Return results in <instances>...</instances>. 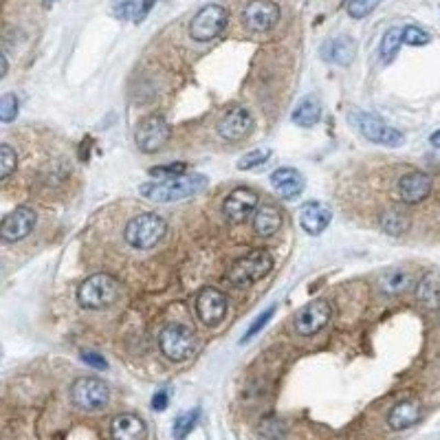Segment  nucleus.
Instances as JSON below:
<instances>
[{"label": "nucleus", "mask_w": 440, "mask_h": 440, "mask_svg": "<svg viewBox=\"0 0 440 440\" xmlns=\"http://www.w3.org/2000/svg\"><path fill=\"white\" fill-rule=\"evenodd\" d=\"M207 187V176L202 174H181L174 178H161L159 183H143L139 192L157 202H174L198 194Z\"/></svg>", "instance_id": "obj_1"}, {"label": "nucleus", "mask_w": 440, "mask_h": 440, "mask_svg": "<svg viewBox=\"0 0 440 440\" xmlns=\"http://www.w3.org/2000/svg\"><path fill=\"white\" fill-rule=\"evenodd\" d=\"M167 231L165 220L159 216V213H139V216L130 218L124 229V238L126 242L132 246V249L146 251L157 246Z\"/></svg>", "instance_id": "obj_2"}, {"label": "nucleus", "mask_w": 440, "mask_h": 440, "mask_svg": "<svg viewBox=\"0 0 440 440\" xmlns=\"http://www.w3.org/2000/svg\"><path fill=\"white\" fill-rule=\"evenodd\" d=\"M121 293V286L119 282L115 280L113 275H106V273H95L91 277L80 284L78 288V299L84 308H91V310H102L106 306H111L117 302V297Z\"/></svg>", "instance_id": "obj_3"}, {"label": "nucleus", "mask_w": 440, "mask_h": 440, "mask_svg": "<svg viewBox=\"0 0 440 440\" xmlns=\"http://www.w3.org/2000/svg\"><path fill=\"white\" fill-rule=\"evenodd\" d=\"M273 269V257L266 249H253L251 253H246L238 257L231 269H229V282L233 286H249L257 280H262L271 273Z\"/></svg>", "instance_id": "obj_4"}, {"label": "nucleus", "mask_w": 440, "mask_h": 440, "mask_svg": "<svg viewBox=\"0 0 440 440\" xmlns=\"http://www.w3.org/2000/svg\"><path fill=\"white\" fill-rule=\"evenodd\" d=\"M159 348L165 359L181 363L196 352V337L183 324H167L159 332Z\"/></svg>", "instance_id": "obj_5"}, {"label": "nucleus", "mask_w": 440, "mask_h": 440, "mask_svg": "<svg viewBox=\"0 0 440 440\" xmlns=\"http://www.w3.org/2000/svg\"><path fill=\"white\" fill-rule=\"evenodd\" d=\"M111 390L97 377H80L71 385V401L84 412H100L108 405Z\"/></svg>", "instance_id": "obj_6"}, {"label": "nucleus", "mask_w": 440, "mask_h": 440, "mask_svg": "<svg viewBox=\"0 0 440 440\" xmlns=\"http://www.w3.org/2000/svg\"><path fill=\"white\" fill-rule=\"evenodd\" d=\"M227 20H229V12L222 5H205L192 18L189 36L196 42H211L224 31Z\"/></svg>", "instance_id": "obj_7"}, {"label": "nucleus", "mask_w": 440, "mask_h": 440, "mask_svg": "<svg viewBox=\"0 0 440 440\" xmlns=\"http://www.w3.org/2000/svg\"><path fill=\"white\" fill-rule=\"evenodd\" d=\"M170 135H172L170 124L163 115H148L146 119H141V124L137 126L135 141L141 152L154 154L165 148V143L170 141Z\"/></svg>", "instance_id": "obj_8"}, {"label": "nucleus", "mask_w": 440, "mask_h": 440, "mask_svg": "<svg viewBox=\"0 0 440 440\" xmlns=\"http://www.w3.org/2000/svg\"><path fill=\"white\" fill-rule=\"evenodd\" d=\"M332 317V306L326 299H313L306 306H302L293 317V328L297 335L310 337L324 328Z\"/></svg>", "instance_id": "obj_9"}, {"label": "nucleus", "mask_w": 440, "mask_h": 440, "mask_svg": "<svg viewBox=\"0 0 440 440\" xmlns=\"http://www.w3.org/2000/svg\"><path fill=\"white\" fill-rule=\"evenodd\" d=\"M280 20V7L273 0H251L242 12V23L251 34H266Z\"/></svg>", "instance_id": "obj_10"}, {"label": "nucleus", "mask_w": 440, "mask_h": 440, "mask_svg": "<svg viewBox=\"0 0 440 440\" xmlns=\"http://www.w3.org/2000/svg\"><path fill=\"white\" fill-rule=\"evenodd\" d=\"M359 130L361 135L372 143L388 146V148H401L405 143V135L396 128L388 126L383 119L374 115H359Z\"/></svg>", "instance_id": "obj_11"}, {"label": "nucleus", "mask_w": 440, "mask_h": 440, "mask_svg": "<svg viewBox=\"0 0 440 440\" xmlns=\"http://www.w3.org/2000/svg\"><path fill=\"white\" fill-rule=\"evenodd\" d=\"M196 313L205 326H218L227 315V295L213 286L202 288L196 297Z\"/></svg>", "instance_id": "obj_12"}, {"label": "nucleus", "mask_w": 440, "mask_h": 440, "mask_svg": "<svg viewBox=\"0 0 440 440\" xmlns=\"http://www.w3.org/2000/svg\"><path fill=\"white\" fill-rule=\"evenodd\" d=\"M257 209V194L253 189L246 187H238L233 189L231 194L227 196L222 205V213L231 224H242L249 220V216H253Z\"/></svg>", "instance_id": "obj_13"}, {"label": "nucleus", "mask_w": 440, "mask_h": 440, "mask_svg": "<svg viewBox=\"0 0 440 440\" xmlns=\"http://www.w3.org/2000/svg\"><path fill=\"white\" fill-rule=\"evenodd\" d=\"M36 220V211L31 207H16L0 222V235H3L5 242H18L34 231Z\"/></svg>", "instance_id": "obj_14"}, {"label": "nucleus", "mask_w": 440, "mask_h": 440, "mask_svg": "<svg viewBox=\"0 0 440 440\" xmlns=\"http://www.w3.org/2000/svg\"><path fill=\"white\" fill-rule=\"evenodd\" d=\"M253 132V115L244 106H235L218 124V135L224 141H242Z\"/></svg>", "instance_id": "obj_15"}, {"label": "nucleus", "mask_w": 440, "mask_h": 440, "mask_svg": "<svg viewBox=\"0 0 440 440\" xmlns=\"http://www.w3.org/2000/svg\"><path fill=\"white\" fill-rule=\"evenodd\" d=\"M432 185H434V181L429 174H425V172H410V174L399 178V183H396V194H399V198L403 202H407V205H416V202H421L429 196Z\"/></svg>", "instance_id": "obj_16"}, {"label": "nucleus", "mask_w": 440, "mask_h": 440, "mask_svg": "<svg viewBox=\"0 0 440 440\" xmlns=\"http://www.w3.org/2000/svg\"><path fill=\"white\" fill-rule=\"evenodd\" d=\"M423 418V405L416 399H405L396 403L388 414V425L394 432H403V429L414 427Z\"/></svg>", "instance_id": "obj_17"}, {"label": "nucleus", "mask_w": 440, "mask_h": 440, "mask_svg": "<svg viewBox=\"0 0 440 440\" xmlns=\"http://www.w3.org/2000/svg\"><path fill=\"white\" fill-rule=\"evenodd\" d=\"M332 213L326 205H321L317 200L304 202L302 209H299V222H302V229L310 235H319L330 224Z\"/></svg>", "instance_id": "obj_18"}, {"label": "nucleus", "mask_w": 440, "mask_h": 440, "mask_svg": "<svg viewBox=\"0 0 440 440\" xmlns=\"http://www.w3.org/2000/svg\"><path fill=\"white\" fill-rule=\"evenodd\" d=\"M273 189L286 200H293L295 196L302 194L304 189V176L299 174L295 167H277L271 174Z\"/></svg>", "instance_id": "obj_19"}, {"label": "nucleus", "mask_w": 440, "mask_h": 440, "mask_svg": "<svg viewBox=\"0 0 440 440\" xmlns=\"http://www.w3.org/2000/svg\"><path fill=\"white\" fill-rule=\"evenodd\" d=\"M355 53H357V42L350 36L332 38L321 47V58L326 62L339 64V67H348V64L355 60Z\"/></svg>", "instance_id": "obj_20"}, {"label": "nucleus", "mask_w": 440, "mask_h": 440, "mask_svg": "<svg viewBox=\"0 0 440 440\" xmlns=\"http://www.w3.org/2000/svg\"><path fill=\"white\" fill-rule=\"evenodd\" d=\"M111 434L119 440H143L148 436V427L143 418H139L137 414H119L113 418Z\"/></svg>", "instance_id": "obj_21"}, {"label": "nucleus", "mask_w": 440, "mask_h": 440, "mask_svg": "<svg viewBox=\"0 0 440 440\" xmlns=\"http://www.w3.org/2000/svg\"><path fill=\"white\" fill-rule=\"evenodd\" d=\"M282 227V211L275 205H260L253 213V229L257 235L262 238H269V235L277 233V229Z\"/></svg>", "instance_id": "obj_22"}, {"label": "nucleus", "mask_w": 440, "mask_h": 440, "mask_svg": "<svg viewBox=\"0 0 440 440\" xmlns=\"http://www.w3.org/2000/svg\"><path fill=\"white\" fill-rule=\"evenodd\" d=\"M416 297L427 310L440 308V273L427 271L416 286Z\"/></svg>", "instance_id": "obj_23"}, {"label": "nucleus", "mask_w": 440, "mask_h": 440, "mask_svg": "<svg viewBox=\"0 0 440 440\" xmlns=\"http://www.w3.org/2000/svg\"><path fill=\"white\" fill-rule=\"evenodd\" d=\"M377 284H379V291L383 295H401L405 291H410L412 275L403 269H390L379 277Z\"/></svg>", "instance_id": "obj_24"}, {"label": "nucleus", "mask_w": 440, "mask_h": 440, "mask_svg": "<svg viewBox=\"0 0 440 440\" xmlns=\"http://www.w3.org/2000/svg\"><path fill=\"white\" fill-rule=\"evenodd\" d=\"M321 117V106L315 97H304L295 106V111L291 115L293 124L302 126V128H313Z\"/></svg>", "instance_id": "obj_25"}, {"label": "nucleus", "mask_w": 440, "mask_h": 440, "mask_svg": "<svg viewBox=\"0 0 440 440\" xmlns=\"http://www.w3.org/2000/svg\"><path fill=\"white\" fill-rule=\"evenodd\" d=\"M401 45H403V29L392 27L385 31V36L381 40V60L385 64H390L396 58V53H399Z\"/></svg>", "instance_id": "obj_26"}, {"label": "nucleus", "mask_w": 440, "mask_h": 440, "mask_svg": "<svg viewBox=\"0 0 440 440\" xmlns=\"http://www.w3.org/2000/svg\"><path fill=\"white\" fill-rule=\"evenodd\" d=\"M381 227L383 231H388L392 235H401L410 227V218H407V213L399 209H388L381 213Z\"/></svg>", "instance_id": "obj_27"}, {"label": "nucleus", "mask_w": 440, "mask_h": 440, "mask_svg": "<svg viewBox=\"0 0 440 440\" xmlns=\"http://www.w3.org/2000/svg\"><path fill=\"white\" fill-rule=\"evenodd\" d=\"M198 418H200V410H198V407H196V410H189L185 414H181L176 421H174V427H172V434H174V438H185L192 432V429L196 427Z\"/></svg>", "instance_id": "obj_28"}, {"label": "nucleus", "mask_w": 440, "mask_h": 440, "mask_svg": "<svg viewBox=\"0 0 440 440\" xmlns=\"http://www.w3.org/2000/svg\"><path fill=\"white\" fill-rule=\"evenodd\" d=\"M269 159H271V150H269V148L251 150V152H246V154L238 161V170L249 172V170H255V167H262Z\"/></svg>", "instance_id": "obj_29"}, {"label": "nucleus", "mask_w": 440, "mask_h": 440, "mask_svg": "<svg viewBox=\"0 0 440 440\" xmlns=\"http://www.w3.org/2000/svg\"><path fill=\"white\" fill-rule=\"evenodd\" d=\"M18 165V154L9 143L0 146V178H9Z\"/></svg>", "instance_id": "obj_30"}, {"label": "nucleus", "mask_w": 440, "mask_h": 440, "mask_svg": "<svg viewBox=\"0 0 440 440\" xmlns=\"http://www.w3.org/2000/svg\"><path fill=\"white\" fill-rule=\"evenodd\" d=\"M18 108H20V104L14 93L3 95V97H0V119H3V124L14 121L18 117Z\"/></svg>", "instance_id": "obj_31"}, {"label": "nucleus", "mask_w": 440, "mask_h": 440, "mask_svg": "<svg viewBox=\"0 0 440 440\" xmlns=\"http://www.w3.org/2000/svg\"><path fill=\"white\" fill-rule=\"evenodd\" d=\"M381 0H350L348 3V16L355 18V20H361L366 18L368 14H372L374 9L379 7Z\"/></svg>", "instance_id": "obj_32"}, {"label": "nucleus", "mask_w": 440, "mask_h": 440, "mask_svg": "<svg viewBox=\"0 0 440 440\" xmlns=\"http://www.w3.org/2000/svg\"><path fill=\"white\" fill-rule=\"evenodd\" d=\"M273 313H275V306H269V308L264 310V313H260V315H257V319H255L253 324L249 326V330L244 332V337H242L240 341H242V343H246L249 339H253V337L257 335V332H260V330H262L266 324H269V319L273 317Z\"/></svg>", "instance_id": "obj_33"}, {"label": "nucleus", "mask_w": 440, "mask_h": 440, "mask_svg": "<svg viewBox=\"0 0 440 440\" xmlns=\"http://www.w3.org/2000/svg\"><path fill=\"white\" fill-rule=\"evenodd\" d=\"M403 42L410 47H423L429 42V34L418 27H405L403 29Z\"/></svg>", "instance_id": "obj_34"}, {"label": "nucleus", "mask_w": 440, "mask_h": 440, "mask_svg": "<svg viewBox=\"0 0 440 440\" xmlns=\"http://www.w3.org/2000/svg\"><path fill=\"white\" fill-rule=\"evenodd\" d=\"M185 163H170V165H159V167H152L150 170V174L152 176H161V178H174V176H181L185 172Z\"/></svg>", "instance_id": "obj_35"}, {"label": "nucleus", "mask_w": 440, "mask_h": 440, "mask_svg": "<svg viewBox=\"0 0 440 440\" xmlns=\"http://www.w3.org/2000/svg\"><path fill=\"white\" fill-rule=\"evenodd\" d=\"M135 12V0H113V14L119 20H128Z\"/></svg>", "instance_id": "obj_36"}, {"label": "nucleus", "mask_w": 440, "mask_h": 440, "mask_svg": "<svg viewBox=\"0 0 440 440\" xmlns=\"http://www.w3.org/2000/svg\"><path fill=\"white\" fill-rule=\"evenodd\" d=\"M82 361L89 363L93 370H106V368H108L106 359L102 355H97V352H82Z\"/></svg>", "instance_id": "obj_37"}, {"label": "nucleus", "mask_w": 440, "mask_h": 440, "mask_svg": "<svg viewBox=\"0 0 440 440\" xmlns=\"http://www.w3.org/2000/svg\"><path fill=\"white\" fill-rule=\"evenodd\" d=\"M152 407L157 412H163L167 407V390H161L152 396Z\"/></svg>", "instance_id": "obj_38"}, {"label": "nucleus", "mask_w": 440, "mask_h": 440, "mask_svg": "<svg viewBox=\"0 0 440 440\" xmlns=\"http://www.w3.org/2000/svg\"><path fill=\"white\" fill-rule=\"evenodd\" d=\"M152 7H154V0H143V5L135 12V20H137V23H141V20L148 16V12H150Z\"/></svg>", "instance_id": "obj_39"}, {"label": "nucleus", "mask_w": 440, "mask_h": 440, "mask_svg": "<svg viewBox=\"0 0 440 440\" xmlns=\"http://www.w3.org/2000/svg\"><path fill=\"white\" fill-rule=\"evenodd\" d=\"M429 143H432L434 148H440V130H436L432 137H429Z\"/></svg>", "instance_id": "obj_40"}, {"label": "nucleus", "mask_w": 440, "mask_h": 440, "mask_svg": "<svg viewBox=\"0 0 440 440\" xmlns=\"http://www.w3.org/2000/svg\"><path fill=\"white\" fill-rule=\"evenodd\" d=\"M0 62H3V71H0V78H5L7 75V69H9V62H7V56L3 53V56H0Z\"/></svg>", "instance_id": "obj_41"}]
</instances>
